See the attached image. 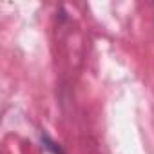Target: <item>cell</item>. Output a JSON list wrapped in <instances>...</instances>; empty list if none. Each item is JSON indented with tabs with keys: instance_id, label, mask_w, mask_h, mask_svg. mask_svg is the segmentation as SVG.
Wrapping results in <instances>:
<instances>
[{
	"instance_id": "cell-1",
	"label": "cell",
	"mask_w": 154,
	"mask_h": 154,
	"mask_svg": "<svg viewBox=\"0 0 154 154\" xmlns=\"http://www.w3.org/2000/svg\"><path fill=\"white\" fill-rule=\"evenodd\" d=\"M38 140H40V145H42V149H44L45 152H49V154H65L63 147H62L53 136H49L45 131H40Z\"/></svg>"
}]
</instances>
